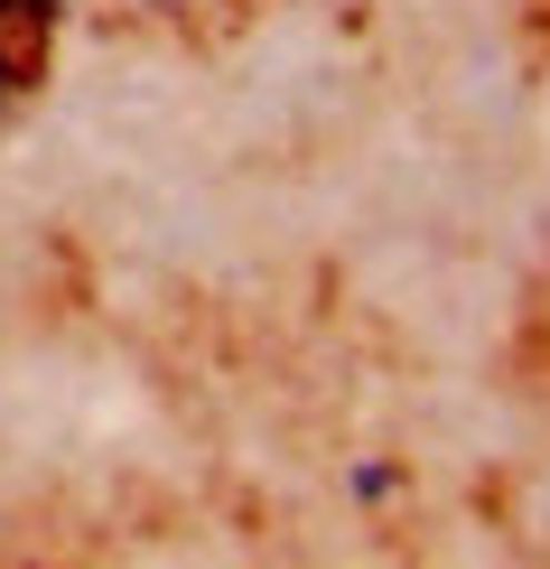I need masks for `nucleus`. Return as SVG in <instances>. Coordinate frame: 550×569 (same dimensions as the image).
<instances>
[{
  "label": "nucleus",
  "mask_w": 550,
  "mask_h": 569,
  "mask_svg": "<svg viewBox=\"0 0 550 569\" xmlns=\"http://www.w3.org/2000/svg\"><path fill=\"white\" fill-rule=\"evenodd\" d=\"M10 84H19V66H10V57H0V103H10Z\"/></svg>",
  "instance_id": "f257e3e1"
},
{
  "label": "nucleus",
  "mask_w": 550,
  "mask_h": 569,
  "mask_svg": "<svg viewBox=\"0 0 550 569\" xmlns=\"http://www.w3.org/2000/svg\"><path fill=\"white\" fill-rule=\"evenodd\" d=\"M0 10H10V0H0Z\"/></svg>",
  "instance_id": "f03ea898"
}]
</instances>
